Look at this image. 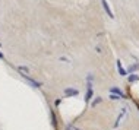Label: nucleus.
<instances>
[{"label": "nucleus", "mask_w": 139, "mask_h": 130, "mask_svg": "<svg viewBox=\"0 0 139 130\" xmlns=\"http://www.w3.org/2000/svg\"><path fill=\"white\" fill-rule=\"evenodd\" d=\"M78 94H79V91L75 89V88H66V89H65V95H66V97H76Z\"/></svg>", "instance_id": "f257e3e1"}, {"label": "nucleus", "mask_w": 139, "mask_h": 130, "mask_svg": "<svg viewBox=\"0 0 139 130\" xmlns=\"http://www.w3.org/2000/svg\"><path fill=\"white\" fill-rule=\"evenodd\" d=\"M101 3H102V8H104V10H106V13L110 16V18H114L113 15V12H111V9H110L108 3H107V0H101Z\"/></svg>", "instance_id": "f03ea898"}, {"label": "nucleus", "mask_w": 139, "mask_h": 130, "mask_svg": "<svg viewBox=\"0 0 139 130\" xmlns=\"http://www.w3.org/2000/svg\"><path fill=\"white\" fill-rule=\"evenodd\" d=\"M25 79L29 82V83H31V85L34 86V88H41V86H43V83H41V82H37V81H34V79H31L29 76H26V75H25Z\"/></svg>", "instance_id": "7ed1b4c3"}, {"label": "nucleus", "mask_w": 139, "mask_h": 130, "mask_svg": "<svg viewBox=\"0 0 139 130\" xmlns=\"http://www.w3.org/2000/svg\"><path fill=\"white\" fill-rule=\"evenodd\" d=\"M92 94H94L92 92V86H91V83H88V92H86V95H85V101H86V102L92 98Z\"/></svg>", "instance_id": "20e7f679"}, {"label": "nucleus", "mask_w": 139, "mask_h": 130, "mask_svg": "<svg viewBox=\"0 0 139 130\" xmlns=\"http://www.w3.org/2000/svg\"><path fill=\"white\" fill-rule=\"evenodd\" d=\"M110 92H111V94H117V95H119L120 98H124V94H123V91H120L119 88H111V89H110Z\"/></svg>", "instance_id": "39448f33"}, {"label": "nucleus", "mask_w": 139, "mask_h": 130, "mask_svg": "<svg viewBox=\"0 0 139 130\" xmlns=\"http://www.w3.org/2000/svg\"><path fill=\"white\" fill-rule=\"evenodd\" d=\"M117 69H119V73H120L121 76H124V75L128 73V72H126L123 67H121V63H120V61H117Z\"/></svg>", "instance_id": "423d86ee"}, {"label": "nucleus", "mask_w": 139, "mask_h": 130, "mask_svg": "<svg viewBox=\"0 0 139 130\" xmlns=\"http://www.w3.org/2000/svg\"><path fill=\"white\" fill-rule=\"evenodd\" d=\"M51 121H53V126H54V129H57V121H56V115H54V113H51Z\"/></svg>", "instance_id": "0eeeda50"}, {"label": "nucleus", "mask_w": 139, "mask_h": 130, "mask_svg": "<svg viewBox=\"0 0 139 130\" xmlns=\"http://www.w3.org/2000/svg\"><path fill=\"white\" fill-rule=\"evenodd\" d=\"M136 81H139V76H136V75L129 76V82H136Z\"/></svg>", "instance_id": "6e6552de"}, {"label": "nucleus", "mask_w": 139, "mask_h": 130, "mask_svg": "<svg viewBox=\"0 0 139 130\" xmlns=\"http://www.w3.org/2000/svg\"><path fill=\"white\" fill-rule=\"evenodd\" d=\"M100 102H101V98L98 97V98H95V100L92 101V104H91V105H92V107H95V105H97V104H100Z\"/></svg>", "instance_id": "1a4fd4ad"}, {"label": "nucleus", "mask_w": 139, "mask_h": 130, "mask_svg": "<svg viewBox=\"0 0 139 130\" xmlns=\"http://www.w3.org/2000/svg\"><path fill=\"white\" fill-rule=\"evenodd\" d=\"M18 70H22V72H29V69L26 66H18Z\"/></svg>", "instance_id": "9d476101"}, {"label": "nucleus", "mask_w": 139, "mask_h": 130, "mask_svg": "<svg viewBox=\"0 0 139 130\" xmlns=\"http://www.w3.org/2000/svg\"><path fill=\"white\" fill-rule=\"evenodd\" d=\"M67 130H79V129H76V127H73V126H67Z\"/></svg>", "instance_id": "9b49d317"}, {"label": "nucleus", "mask_w": 139, "mask_h": 130, "mask_svg": "<svg viewBox=\"0 0 139 130\" xmlns=\"http://www.w3.org/2000/svg\"><path fill=\"white\" fill-rule=\"evenodd\" d=\"M136 69H138V66H132L130 69H129V72H133V70H136Z\"/></svg>", "instance_id": "f8f14e48"}, {"label": "nucleus", "mask_w": 139, "mask_h": 130, "mask_svg": "<svg viewBox=\"0 0 139 130\" xmlns=\"http://www.w3.org/2000/svg\"><path fill=\"white\" fill-rule=\"evenodd\" d=\"M0 59H4V56L2 54V53H0Z\"/></svg>", "instance_id": "ddd939ff"}]
</instances>
